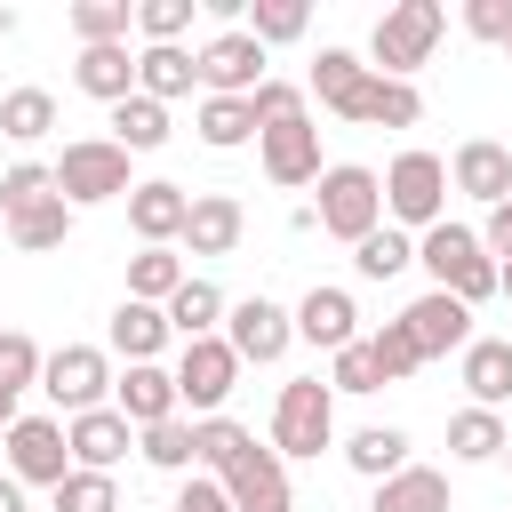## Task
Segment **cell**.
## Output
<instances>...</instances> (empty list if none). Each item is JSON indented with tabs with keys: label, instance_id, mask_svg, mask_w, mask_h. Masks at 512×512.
Returning a JSON list of instances; mask_svg holds the SVG:
<instances>
[{
	"label": "cell",
	"instance_id": "1f68e13d",
	"mask_svg": "<svg viewBox=\"0 0 512 512\" xmlns=\"http://www.w3.org/2000/svg\"><path fill=\"white\" fill-rule=\"evenodd\" d=\"M112 144H120V152H160V144H168V104L120 96V104H112Z\"/></svg>",
	"mask_w": 512,
	"mask_h": 512
},
{
	"label": "cell",
	"instance_id": "c3c4849f",
	"mask_svg": "<svg viewBox=\"0 0 512 512\" xmlns=\"http://www.w3.org/2000/svg\"><path fill=\"white\" fill-rule=\"evenodd\" d=\"M464 32L504 48V40H512V0H464Z\"/></svg>",
	"mask_w": 512,
	"mask_h": 512
},
{
	"label": "cell",
	"instance_id": "8992f818",
	"mask_svg": "<svg viewBox=\"0 0 512 512\" xmlns=\"http://www.w3.org/2000/svg\"><path fill=\"white\" fill-rule=\"evenodd\" d=\"M48 176H56V200H64V208L128 200V152H120L112 136H80V144H64V160H56Z\"/></svg>",
	"mask_w": 512,
	"mask_h": 512
},
{
	"label": "cell",
	"instance_id": "277c9868",
	"mask_svg": "<svg viewBox=\"0 0 512 512\" xmlns=\"http://www.w3.org/2000/svg\"><path fill=\"white\" fill-rule=\"evenodd\" d=\"M336 440V392L320 376H288L280 400H272V456H320Z\"/></svg>",
	"mask_w": 512,
	"mask_h": 512
},
{
	"label": "cell",
	"instance_id": "db71d44e",
	"mask_svg": "<svg viewBox=\"0 0 512 512\" xmlns=\"http://www.w3.org/2000/svg\"><path fill=\"white\" fill-rule=\"evenodd\" d=\"M504 464H512V440H504Z\"/></svg>",
	"mask_w": 512,
	"mask_h": 512
},
{
	"label": "cell",
	"instance_id": "4316f807",
	"mask_svg": "<svg viewBox=\"0 0 512 512\" xmlns=\"http://www.w3.org/2000/svg\"><path fill=\"white\" fill-rule=\"evenodd\" d=\"M368 512H448V472L408 464V472L376 480V504H368Z\"/></svg>",
	"mask_w": 512,
	"mask_h": 512
},
{
	"label": "cell",
	"instance_id": "d6a6232c",
	"mask_svg": "<svg viewBox=\"0 0 512 512\" xmlns=\"http://www.w3.org/2000/svg\"><path fill=\"white\" fill-rule=\"evenodd\" d=\"M200 144L208 152H240L248 136H256V112H248V96H200Z\"/></svg>",
	"mask_w": 512,
	"mask_h": 512
},
{
	"label": "cell",
	"instance_id": "5b68a950",
	"mask_svg": "<svg viewBox=\"0 0 512 512\" xmlns=\"http://www.w3.org/2000/svg\"><path fill=\"white\" fill-rule=\"evenodd\" d=\"M440 208H448V160H440V152H400V160L384 168V224L432 232Z\"/></svg>",
	"mask_w": 512,
	"mask_h": 512
},
{
	"label": "cell",
	"instance_id": "bcb514c9",
	"mask_svg": "<svg viewBox=\"0 0 512 512\" xmlns=\"http://www.w3.org/2000/svg\"><path fill=\"white\" fill-rule=\"evenodd\" d=\"M328 392H384V368H376V352H368V336L336 352V368H328Z\"/></svg>",
	"mask_w": 512,
	"mask_h": 512
},
{
	"label": "cell",
	"instance_id": "ee69618b",
	"mask_svg": "<svg viewBox=\"0 0 512 512\" xmlns=\"http://www.w3.org/2000/svg\"><path fill=\"white\" fill-rule=\"evenodd\" d=\"M64 232H72V208H64V200H40L32 216H16V224H8V240H16V248H32V256H40V248H64Z\"/></svg>",
	"mask_w": 512,
	"mask_h": 512
},
{
	"label": "cell",
	"instance_id": "52a82bcc",
	"mask_svg": "<svg viewBox=\"0 0 512 512\" xmlns=\"http://www.w3.org/2000/svg\"><path fill=\"white\" fill-rule=\"evenodd\" d=\"M168 376H176V408H192V424H200V416H224V400L240 384V360H232L224 336H192Z\"/></svg>",
	"mask_w": 512,
	"mask_h": 512
},
{
	"label": "cell",
	"instance_id": "8d00e7d4",
	"mask_svg": "<svg viewBox=\"0 0 512 512\" xmlns=\"http://www.w3.org/2000/svg\"><path fill=\"white\" fill-rule=\"evenodd\" d=\"M360 80H368V64H360L352 48H320V64H312V88H304V96H320L328 112H344V104L360 96Z\"/></svg>",
	"mask_w": 512,
	"mask_h": 512
},
{
	"label": "cell",
	"instance_id": "74e56055",
	"mask_svg": "<svg viewBox=\"0 0 512 512\" xmlns=\"http://www.w3.org/2000/svg\"><path fill=\"white\" fill-rule=\"evenodd\" d=\"M304 24H312V8H304V0H256L240 32H248L256 48H280V40H304Z\"/></svg>",
	"mask_w": 512,
	"mask_h": 512
},
{
	"label": "cell",
	"instance_id": "f1b7e54d",
	"mask_svg": "<svg viewBox=\"0 0 512 512\" xmlns=\"http://www.w3.org/2000/svg\"><path fill=\"white\" fill-rule=\"evenodd\" d=\"M504 440H512V432H504L496 408H456V416H448V456H456V464H496Z\"/></svg>",
	"mask_w": 512,
	"mask_h": 512
},
{
	"label": "cell",
	"instance_id": "681fc988",
	"mask_svg": "<svg viewBox=\"0 0 512 512\" xmlns=\"http://www.w3.org/2000/svg\"><path fill=\"white\" fill-rule=\"evenodd\" d=\"M176 512H232V496H224L216 472H192V480L176 488Z\"/></svg>",
	"mask_w": 512,
	"mask_h": 512
},
{
	"label": "cell",
	"instance_id": "ab89813d",
	"mask_svg": "<svg viewBox=\"0 0 512 512\" xmlns=\"http://www.w3.org/2000/svg\"><path fill=\"white\" fill-rule=\"evenodd\" d=\"M248 440H256L248 424H232V416H200V424H192V464L224 472V464H232V456H240Z\"/></svg>",
	"mask_w": 512,
	"mask_h": 512
},
{
	"label": "cell",
	"instance_id": "f6af8a7d",
	"mask_svg": "<svg viewBox=\"0 0 512 512\" xmlns=\"http://www.w3.org/2000/svg\"><path fill=\"white\" fill-rule=\"evenodd\" d=\"M368 352H376V368H384V384H400V376H416V368H424V352H416V336H408L400 320H384V328L368 336Z\"/></svg>",
	"mask_w": 512,
	"mask_h": 512
},
{
	"label": "cell",
	"instance_id": "ba28073f",
	"mask_svg": "<svg viewBox=\"0 0 512 512\" xmlns=\"http://www.w3.org/2000/svg\"><path fill=\"white\" fill-rule=\"evenodd\" d=\"M40 392H48L64 416H88V408H104V392H112V360H104L96 344H56V352L40 360Z\"/></svg>",
	"mask_w": 512,
	"mask_h": 512
},
{
	"label": "cell",
	"instance_id": "d6986e66",
	"mask_svg": "<svg viewBox=\"0 0 512 512\" xmlns=\"http://www.w3.org/2000/svg\"><path fill=\"white\" fill-rule=\"evenodd\" d=\"M248 232V208L232 192H192V216H184V248L192 256H232Z\"/></svg>",
	"mask_w": 512,
	"mask_h": 512
},
{
	"label": "cell",
	"instance_id": "60d3db41",
	"mask_svg": "<svg viewBox=\"0 0 512 512\" xmlns=\"http://www.w3.org/2000/svg\"><path fill=\"white\" fill-rule=\"evenodd\" d=\"M136 32H144V48H184L192 0H136Z\"/></svg>",
	"mask_w": 512,
	"mask_h": 512
},
{
	"label": "cell",
	"instance_id": "f907efd6",
	"mask_svg": "<svg viewBox=\"0 0 512 512\" xmlns=\"http://www.w3.org/2000/svg\"><path fill=\"white\" fill-rule=\"evenodd\" d=\"M480 248H488V256H512V192L488 208V224H480Z\"/></svg>",
	"mask_w": 512,
	"mask_h": 512
},
{
	"label": "cell",
	"instance_id": "7c38bea8",
	"mask_svg": "<svg viewBox=\"0 0 512 512\" xmlns=\"http://www.w3.org/2000/svg\"><path fill=\"white\" fill-rule=\"evenodd\" d=\"M216 480H224L232 512H296V496H288V464H280L272 448H256V440H248Z\"/></svg>",
	"mask_w": 512,
	"mask_h": 512
},
{
	"label": "cell",
	"instance_id": "7bdbcfd3",
	"mask_svg": "<svg viewBox=\"0 0 512 512\" xmlns=\"http://www.w3.org/2000/svg\"><path fill=\"white\" fill-rule=\"evenodd\" d=\"M48 496H56V512H120V488H112V472H64Z\"/></svg>",
	"mask_w": 512,
	"mask_h": 512
},
{
	"label": "cell",
	"instance_id": "836d02e7",
	"mask_svg": "<svg viewBox=\"0 0 512 512\" xmlns=\"http://www.w3.org/2000/svg\"><path fill=\"white\" fill-rule=\"evenodd\" d=\"M48 128H56V96L48 88H8L0 96V136L8 144H40Z\"/></svg>",
	"mask_w": 512,
	"mask_h": 512
},
{
	"label": "cell",
	"instance_id": "6da1fadb",
	"mask_svg": "<svg viewBox=\"0 0 512 512\" xmlns=\"http://www.w3.org/2000/svg\"><path fill=\"white\" fill-rule=\"evenodd\" d=\"M440 32H448V8H440V0H392V8L376 16V32H368V72L408 80L416 64H432Z\"/></svg>",
	"mask_w": 512,
	"mask_h": 512
},
{
	"label": "cell",
	"instance_id": "4fadbf2b",
	"mask_svg": "<svg viewBox=\"0 0 512 512\" xmlns=\"http://www.w3.org/2000/svg\"><path fill=\"white\" fill-rule=\"evenodd\" d=\"M64 448H72V472H112V464L136 448V424L104 400V408H88V416L64 424Z\"/></svg>",
	"mask_w": 512,
	"mask_h": 512
},
{
	"label": "cell",
	"instance_id": "cb8c5ba5",
	"mask_svg": "<svg viewBox=\"0 0 512 512\" xmlns=\"http://www.w3.org/2000/svg\"><path fill=\"white\" fill-rule=\"evenodd\" d=\"M72 80H80V96H96V104L136 96V56H128V40H112V48H80Z\"/></svg>",
	"mask_w": 512,
	"mask_h": 512
},
{
	"label": "cell",
	"instance_id": "11a10c76",
	"mask_svg": "<svg viewBox=\"0 0 512 512\" xmlns=\"http://www.w3.org/2000/svg\"><path fill=\"white\" fill-rule=\"evenodd\" d=\"M504 56H512V40H504Z\"/></svg>",
	"mask_w": 512,
	"mask_h": 512
},
{
	"label": "cell",
	"instance_id": "816d5d0a",
	"mask_svg": "<svg viewBox=\"0 0 512 512\" xmlns=\"http://www.w3.org/2000/svg\"><path fill=\"white\" fill-rule=\"evenodd\" d=\"M0 512H32V504H24V488H16L8 472H0Z\"/></svg>",
	"mask_w": 512,
	"mask_h": 512
},
{
	"label": "cell",
	"instance_id": "7a4b0ae2",
	"mask_svg": "<svg viewBox=\"0 0 512 512\" xmlns=\"http://www.w3.org/2000/svg\"><path fill=\"white\" fill-rule=\"evenodd\" d=\"M416 264L432 272V288L440 296H456V304H480V296H496V256L480 248V232L472 224H432L424 240H416Z\"/></svg>",
	"mask_w": 512,
	"mask_h": 512
},
{
	"label": "cell",
	"instance_id": "b9f144b4",
	"mask_svg": "<svg viewBox=\"0 0 512 512\" xmlns=\"http://www.w3.org/2000/svg\"><path fill=\"white\" fill-rule=\"evenodd\" d=\"M136 456H144V464H160V472H192V424H184V416H168V424L136 432Z\"/></svg>",
	"mask_w": 512,
	"mask_h": 512
},
{
	"label": "cell",
	"instance_id": "5bb4252c",
	"mask_svg": "<svg viewBox=\"0 0 512 512\" xmlns=\"http://www.w3.org/2000/svg\"><path fill=\"white\" fill-rule=\"evenodd\" d=\"M256 152H264V176H272L280 192L320 184V128H312V120H280V128H264Z\"/></svg>",
	"mask_w": 512,
	"mask_h": 512
},
{
	"label": "cell",
	"instance_id": "e0dca14e",
	"mask_svg": "<svg viewBox=\"0 0 512 512\" xmlns=\"http://www.w3.org/2000/svg\"><path fill=\"white\" fill-rule=\"evenodd\" d=\"M288 320H296V336H304V344H320V352L360 344V304H352V288H312Z\"/></svg>",
	"mask_w": 512,
	"mask_h": 512
},
{
	"label": "cell",
	"instance_id": "2e32d148",
	"mask_svg": "<svg viewBox=\"0 0 512 512\" xmlns=\"http://www.w3.org/2000/svg\"><path fill=\"white\" fill-rule=\"evenodd\" d=\"M400 328L416 336V352H424V360H440V352H464V344H472V304H456V296L424 288V296L400 312Z\"/></svg>",
	"mask_w": 512,
	"mask_h": 512
},
{
	"label": "cell",
	"instance_id": "f5cc1de1",
	"mask_svg": "<svg viewBox=\"0 0 512 512\" xmlns=\"http://www.w3.org/2000/svg\"><path fill=\"white\" fill-rule=\"evenodd\" d=\"M496 296H512V256H504V264H496Z\"/></svg>",
	"mask_w": 512,
	"mask_h": 512
},
{
	"label": "cell",
	"instance_id": "83f0119b",
	"mask_svg": "<svg viewBox=\"0 0 512 512\" xmlns=\"http://www.w3.org/2000/svg\"><path fill=\"white\" fill-rule=\"evenodd\" d=\"M192 48H136V96H152V104H176V96H192Z\"/></svg>",
	"mask_w": 512,
	"mask_h": 512
},
{
	"label": "cell",
	"instance_id": "ffe728a7",
	"mask_svg": "<svg viewBox=\"0 0 512 512\" xmlns=\"http://www.w3.org/2000/svg\"><path fill=\"white\" fill-rule=\"evenodd\" d=\"M448 184L496 208V200L512 192V152H504L496 136H464V144H456V160H448Z\"/></svg>",
	"mask_w": 512,
	"mask_h": 512
},
{
	"label": "cell",
	"instance_id": "484cf974",
	"mask_svg": "<svg viewBox=\"0 0 512 512\" xmlns=\"http://www.w3.org/2000/svg\"><path fill=\"white\" fill-rule=\"evenodd\" d=\"M344 464H352L360 480H392V472H408V432H400V424H360V432L344 440Z\"/></svg>",
	"mask_w": 512,
	"mask_h": 512
},
{
	"label": "cell",
	"instance_id": "44dd1931",
	"mask_svg": "<svg viewBox=\"0 0 512 512\" xmlns=\"http://www.w3.org/2000/svg\"><path fill=\"white\" fill-rule=\"evenodd\" d=\"M344 120H360V128H416V120H424V96H416V80H384V72H368L360 96L344 104Z\"/></svg>",
	"mask_w": 512,
	"mask_h": 512
},
{
	"label": "cell",
	"instance_id": "4dcf8cb0",
	"mask_svg": "<svg viewBox=\"0 0 512 512\" xmlns=\"http://www.w3.org/2000/svg\"><path fill=\"white\" fill-rule=\"evenodd\" d=\"M72 40L80 48H112V40H128L136 32V0H72Z\"/></svg>",
	"mask_w": 512,
	"mask_h": 512
},
{
	"label": "cell",
	"instance_id": "9c48e42d",
	"mask_svg": "<svg viewBox=\"0 0 512 512\" xmlns=\"http://www.w3.org/2000/svg\"><path fill=\"white\" fill-rule=\"evenodd\" d=\"M192 72H200V88L208 96H256L272 72H264V48L240 32V24H224L216 40H200L192 48Z\"/></svg>",
	"mask_w": 512,
	"mask_h": 512
},
{
	"label": "cell",
	"instance_id": "e575fe53",
	"mask_svg": "<svg viewBox=\"0 0 512 512\" xmlns=\"http://www.w3.org/2000/svg\"><path fill=\"white\" fill-rule=\"evenodd\" d=\"M408 264H416V240H408L400 224H376V232L352 248V272H360V280H400Z\"/></svg>",
	"mask_w": 512,
	"mask_h": 512
},
{
	"label": "cell",
	"instance_id": "f35d334b",
	"mask_svg": "<svg viewBox=\"0 0 512 512\" xmlns=\"http://www.w3.org/2000/svg\"><path fill=\"white\" fill-rule=\"evenodd\" d=\"M40 200H56V176H48L40 160H16V168L0 176V216L16 224V216H32Z\"/></svg>",
	"mask_w": 512,
	"mask_h": 512
},
{
	"label": "cell",
	"instance_id": "7dc6e473",
	"mask_svg": "<svg viewBox=\"0 0 512 512\" xmlns=\"http://www.w3.org/2000/svg\"><path fill=\"white\" fill-rule=\"evenodd\" d=\"M248 112H256V136L280 128V120H304V88H296V80H264V88L248 96Z\"/></svg>",
	"mask_w": 512,
	"mask_h": 512
},
{
	"label": "cell",
	"instance_id": "603a6c76",
	"mask_svg": "<svg viewBox=\"0 0 512 512\" xmlns=\"http://www.w3.org/2000/svg\"><path fill=\"white\" fill-rule=\"evenodd\" d=\"M40 344L24 336V328H0V432L24 416V392H40Z\"/></svg>",
	"mask_w": 512,
	"mask_h": 512
},
{
	"label": "cell",
	"instance_id": "8fae6325",
	"mask_svg": "<svg viewBox=\"0 0 512 512\" xmlns=\"http://www.w3.org/2000/svg\"><path fill=\"white\" fill-rule=\"evenodd\" d=\"M64 472H72L64 424H56V416H16V424H8V480H16V488H56Z\"/></svg>",
	"mask_w": 512,
	"mask_h": 512
},
{
	"label": "cell",
	"instance_id": "d4e9b609",
	"mask_svg": "<svg viewBox=\"0 0 512 512\" xmlns=\"http://www.w3.org/2000/svg\"><path fill=\"white\" fill-rule=\"evenodd\" d=\"M160 344H168V312L128 296V304L112 312V352H120L128 368H144V360H160Z\"/></svg>",
	"mask_w": 512,
	"mask_h": 512
},
{
	"label": "cell",
	"instance_id": "3957f363",
	"mask_svg": "<svg viewBox=\"0 0 512 512\" xmlns=\"http://www.w3.org/2000/svg\"><path fill=\"white\" fill-rule=\"evenodd\" d=\"M312 224L360 248V240L384 224V176H376V168H360V160H336V168H320V200H312Z\"/></svg>",
	"mask_w": 512,
	"mask_h": 512
},
{
	"label": "cell",
	"instance_id": "ac0fdd59",
	"mask_svg": "<svg viewBox=\"0 0 512 512\" xmlns=\"http://www.w3.org/2000/svg\"><path fill=\"white\" fill-rule=\"evenodd\" d=\"M112 408H120L136 432H152V424L184 416V408H176V376H168L160 360H144V368H128V376H112Z\"/></svg>",
	"mask_w": 512,
	"mask_h": 512
},
{
	"label": "cell",
	"instance_id": "9a60e30c",
	"mask_svg": "<svg viewBox=\"0 0 512 512\" xmlns=\"http://www.w3.org/2000/svg\"><path fill=\"white\" fill-rule=\"evenodd\" d=\"M184 216H192V192H184V184H168V176H152V184H128V232H136L144 248H168V240H184Z\"/></svg>",
	"mask_w": 512,
	"mask_h": 512
},
{
	"label": "cell",
	"instance_id": "30bf717a",
	"mask_svg": "<svg viewBox=\"0 0 512 512\" xmlns=\"http://www.w3.org/2000/svg\"><path fill=\"white\" fill-rule=\"evenodd\" d=\"M224 344H232V360L248 368H272L288 344H296V320L272 304V296H240V304H224Z\"/></svg>",
	"mask_w": 512,
	"mask_h": 512
},
{
	"label": "cell",
	"instance_id": "7402d4cb",
	"mask_svg": "<svg viewBox=\"0 0 512 512\" xmlns=\"http://www.w3.org/2000/svg\"><path fill=\"white\" fill-rule=\"evenodd\" d=\"M464 392H472V408L512 400V336H472L464 344Z\"/></svg>",
	"mask_w": 512,
	"mask_h": 512
},
{
	"label": "cell",
	"instance_id": "f546056e",
	"mask_svg": "<svg viewBox=\"0 0 512 512\" xmlns=\"http://www.w3.org/2000/svg\"><path fill=\"white\" fill-rule=\"evenodd\" d=\"M160 312H168V336H184V344H192V336H216V320H224V288H216V280H184Z\"/></svg>",
	"mask_w": 512,
	"mask_h": 512
},
{
	"label": "cell",
	"instance_id": "d590c367",
	"mask_svg": "<svg viewBox=\"0 0 512 512\" xmlns=\"http://www.w3.org/2000/svg\"><path fill=\"white\" fill-rule=\"evenodd\" d=\"M184 280H192V272H184L176 248H144V256H128V296H136V304H168Z\"/></svg>",
	"mask_w": 512,
	"mask_h": 512
}]
</instances>
